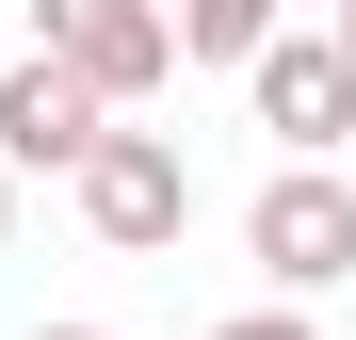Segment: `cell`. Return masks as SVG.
<instances>
[{"label":"cell","instance_id":"cell-1","mask_svg":"<svg viewBox=\"0 0 356 340\" xmlns=\"http://www.w3.org/2000/svg\"><path fill=\"white\" fill-rule=\"evenodd\" d=\"M243 259H259V292H291V308L340 292V275H356V179H340V162H275L259 211H243Z\"/></svg>","mask_w":356,"mask_h":340},{"label":"cell","instance_id":"cell-2","mask_svg":"<svg viewBox=\"0 0 356 340\" xmlns=\"http://www.w3.org/2000/svg\"><path fill=\"white\" fill-rule=\"evenodd\" d=\"M81 227L113 259H178V227H195V162H178V130H113L81 162Z\"/></svg>","mask_w":356,"mask_h":340},{"label":"cell","instance_id":"cell-3","mask_svg":"<svg viewBox=\"0 0 356 340\" xmlns=\"http://www.w3.org/2000/svg\"><path fill=\"white\" fill-rule=\"evenodd\" d=\"M33 49H49V65H81L113 113L178 81V17H162V0H33Z\"/></svg>","mask_w":356,"mask_h":340},{"label":"cell","instance_id":"cell-4","mask_svg":"<svg viewBox=\"0 0 356 340\" xmlns=\"http://www.w3.org/2000/svg\"><path fill=\"white\" fill-rule=\"evenodd\" d=\"M243 97H259V130H275L291 162H340V146H356V49H340V33H275L259 65H243Z\"/></svg>","mask_w":356,"mask_h":340},{"label":"cell","instance_id":"cell-5","mask_svg":"<svg viewBox=\"0 0 356 340\" xmlns=\"http://www.w3.org/2000/svg\"><path fill=\"white\" fill-rule=\"evenodd\" d=\"M113 146V97L81 81V65H0V162H17V179H81V162Z\"/></svg>","mask_w":356,"mask_h":340},{"label":"cell","instance_id":"cell-6","mask_svg":"<svg viewBox=\"0 0 356 340\" xmlns=\"http://www.w3.org/2000/svg\"><path fill=\"white\" fill-rule=\"evenodd\" d=\"M275 49V0H178V65H259Z\"/></svg>","mask_w":356,"mask_h":340},{"label":"cell","instance_id":"cell-7","mask_svg":"<svg viewBox=\"0 0 356 340\" xmlns=\"http://www.w3.org/2000/svg\"><path fill=\"white\" fill-rule=\"evenodd\" d=\"M211 340H324L308 308H259V324H211Z\"/></svg>","mask_w":356,"mask_h":340},{"label":"cell","instance_id":"cell-8","mask_svg":"<svg viewBox=\"0 0 356 340\" xmlns=\"http://www.w3.org/2000/svg\"><path fill=\"white\" fill-rule=\"evenodd\" d=\"M0 243H17V162H0Z\"/></svg>","mask_w":356,"mask_h":340},{"label":"cell","instance_id":"cell-9","mask_svg":"<svg viewBox=\"0 0 356 340\" xmlns=\"http://www.w3.org/2000/svg\"><path fill=\"white\" fill-rule=\"evenodd\" d=\"M33 340H97V324H33Z\"/></svg>","mask_w":356,"mask_h":340},{"label":"cell","instance_id":"cell-10","mask_svg":"<svg viewBox=\"0 0 356 340\" xmlns=\"http://www.w3.org/2000/svg\"><path fill=\"white\" fill-rule=\"evenodd\" d=\"M324 33H340V49H356V0H340V17H324Z\"/></svg>","mask_w":356,"mask_h":340}]
</instances>
